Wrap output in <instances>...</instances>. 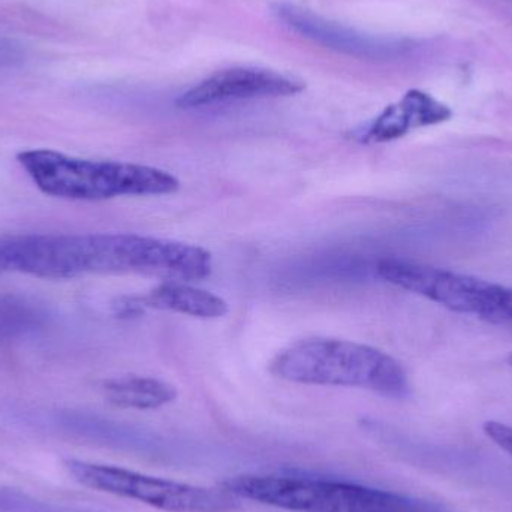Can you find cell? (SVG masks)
Instances as JSON below:
<instances>
[{
	"instance_id": "14",
	"label": "cell",
	"mask_w": 512,
	"mask_h": 512,
	"mask_svg": "<svg viewBox=\"0 0 512 512\" xmlns=\"http://www.w3.org/2000/svg\"><path fill=\"white\" fill-rule=\"evenodd\" d=\"M484 433L496 445L512 457V427L498 421H489L484 424Z\"/></svg>"
},
{
	"instance_id": "8",
	"label": "cell",
	"mask_w": 512,
	"mask_h": 512,
	"mask_svg": "<svg viewBox=\"0 0 512 512\" xmlns=\"http://www.w3.org/2000/svg\"><path fill=\"white\" fill-rule=\"evenodd\" d=\"M453 117V110L423 90L412 89L388 105L360 134L364 143H390L415 129L441 125Z\"/></svg>"
},
{
	"instance_id": "12",
	"label": "cell",
	"mask_w": 512,
	"mask_h": 512,
	"mask_svg": "<svg viewBox=\"0 0 512 512\" xmlns=\"http://www.w3.org/2000/svg\"><path fill=\"white\" fill-rule=\"evenodd\" d=\"M47 322L41 304L21 295H0V343L12 342L35 333Z\"/></svg>"
},
{
	"instance_id": "6",
	"label": "cell",
	"mask_w": 512,
	"mask_h": 512,
	"mask_svg": "<svg viewBox=\"0 0 512 512\" xmlns=\"http://www.w3.org/2000/svg\"><path fill=\"white\" fill-rule=\"evenodd\" d=\"M306 84L295 77L255 68V66H236L222 69L183 93L177 99V107H212L228 102L249 101V99L283 98L303 92Z\"/></svg>"
},
{
	"instance_id": "4",
	"label": "cell",
	"mask_w": 512,
	"mask_h": 512,
	"mask_svg": "<svg viewBox=\"0 0 512 512\" xmlns=\"http://www.w3.org/2000/svg\"><path fill=\"white\" fill-rule=\"evenodd\" d=\"M376 274L384 282L445 309L512 327V286L396 258L381 259L376 264Z\"/></svg>"
},
{
	"instance_id": "10",
	"label": "cell",
	"mask_w": 512,
	"mask_h": 512,
	"mask_svg": "<svg viewBox=\"0 0 512 512\" xmlns=\"http://www.w3.org/2000/svg\"><path fill=\"white\" fill-rule=\"evenodd\" d=\"M126 312L155 309L180 313L200 319H218L228 313V303L224 298L206 289L195 288L188 282H162L149 294L134 298L123 304Z\"/></svg>"
},
{
	"instance_id": "2",
	"label": "cell",
	"mask_w": 512,
	"mask_h": 512,
	"mask_svg": "<svg viewBox=\"0 0 512 512\" xmlns=\"http://www.w3.org/2000/svg\"><path fill=\"white\" fill-rule=\"evenodd\" d=\"M17 161L39 191L63 200L161 197L180 189L174 174L131 162L74 158L45 149L24 150Z\"/></svg>"
},
{
	"instance_id": "3",
	"label": "cell",
	"mask_w": 512,
	"mask_h": 512,
	"mask_svg": "<svg viewBox=\"0 0 512 512\" xmlns=\"http://www.w3.org/2000/svg\"><path fill=\"white\" fill-rule=\"evenodd\" d=\"M222 489L291 512H448L414 496L304 474L239 475L225 480Z\"/></svg>"
},
{
	"instance_id": "15",
	"label": "cell",
	"mask_w": 512,
	"mask_h": 512,
	"mask_svg": "<svg viewBox=\"0 0 512 512\" xmlns=\"http://www.w3.org/2000/svg\"><path fill=\"white\" fill-rule=\"evenodd\" d=\"M23 47L18 42L0 36V68H14L24 62Z\"/></svg>"
},
{
	"instance_id": "16",
	"label": "cell",
	"mask_w": 512,
	"mask_h": 512,
	"mask_svg": "<svg viewBox=\"0 0 512 512\" xmlns=\"http://www.w3.org/2000/svg\"><path fill=\"white\" fill-rule=\"evenodd\" d=\"M508 363H510V366L512 367V352L510 354V357H508Z\"/></svg>"
},
{
	"instance_id": "5",
	"label": "cell",
	"mask_w": 512,
	"mask_h": 512,
	"mask_svg": "<svg viewBox=\"0 0 512 512\" xmlns=\"http://www.w3.org/2000/svg\"><path fill=\"white\" fill-rule=\"evenodd\" d=\"M65 468L84 487L143 502L162 511L231 512L239 508V498L224 489L176 483L116 466L81 460H66Z\"/></svg>"
},
{
	"instance_id": "13",
	"label": "cell",
	"mask_w": 512,
	"mask_h": 512,
	"mask_svg": "<svg viewBox=\"0 0 512 512\" xmlns=\"http://www.w3.org/2000/svg\"><path fill=\"white\" fill-rule=\"evenodd\" d=\"M0 512H84L47 504L17 490L0 487Z\"/></svg>"
},
{
	"instance_id": "9",
	"label": "cell",
	"mask_w": 512,
	"mask_h": 512,
	"mask_svg": "<svg viewBox=\"0 0 512 512\" xmlns=\"http://www.w3.org/2000/svg\"><path fill=\"white\" fill-rule=\"evenodd\" d=\"M51 421L60 432L84 441L96 442V444L108 445L117 450L131 451L144 456H171L170 448H165L158 439L141 435L128 427L119 426L83 412H56L51 417Z\"/></svg>"
},
{
	"instance_id": "1",
	"label": "cell",
	"mask_w": 512,
	"mask_h": 512,
	"mask_svg": "<svg viewBox=\"0 0 512 512\" xmlns=\"http://www.w3.org/2000/svg\"><path fill=\"white\" fill-rule=\"evenodd\" d=\"M270 372L295 384L361 388L391 399L411 394L408 373L396 358L351 340H298L274 357Z\"/></svg>"
},
{
	"instance_id": "7",
	"label": "cell",
	"mask_w": 512,
	"mask_h": 512,
	"mask_svg": "<svg viewBox=\"0 0 512 512\" xmlns=\"http://www.w3.org/2000/svg\"><path fill=\"white\" fill-rule=\"evenodd\" d=\"M273 12L289 29L295 30L315 44L346 56L367 60H393L405 56L414 48L406 39L382 38L358 32L292 3H277Z\"/></svg>"
},
{
	"instance_id": "11",
	"label": "cell",
	"mask_w": 512,
	"mask_h": 512,
	"mask_svg": "<svg viewBox=\"0 0 512 512\" xmlns=\"http://www.w3.org/2000/svg\"><path fill=\"white\" fill-rule=\"evenodd\" d=\"M108 402L119 408L152 411L177 399L173 385L152 376H125L104 385Z\"/></svg>"
}]
</instances>
